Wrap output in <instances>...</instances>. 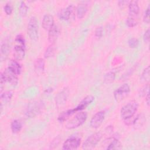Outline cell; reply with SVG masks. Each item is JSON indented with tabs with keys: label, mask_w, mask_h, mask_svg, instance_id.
<instances>
[{
	"label": "cell",
	"mask_w": 150,
	"mask_h": 150,
	"mask_svg": "<svg viewBox=\"0 0 150 150\" xmlns=\"http://www.w3.org/2000/svg\"><path fill=\"white\" fill-rule=\"evenodd\" d=\"M129 1H118V6L120 8L123 9L127 5H128Z\"/></svg>",
	"instance_id": "37"
},
{
	"label": "cell",
	"mask_w": 150,
	"mask_h": 150,
	"mask_svg": "<svg viewBox=\"0 0 150 150\" xmlns=\"http://www.w3.org/2000/svg\"><path fill=\"white\" fill-rule=\"evenodd\" d=\"M149 33H150V30L149 29H148L144 33V36H143V38H144V40L145 42H148L149 40Z\"/></svg>",
	"instance_id": "36"
},
{
	"label": "cell",
	"mask_w": 150,
	"mask_h": 150,
	"mask_svg": "<svg viewBox=\"0 0 150 150\" xmlns=\"http://www.w3.org/2000/svg\"><path fill=\"white\" fill-rule=\"evenodd\" d=\"M13 96V93L11 91H6L1 93V100L2 102L8 103Z\"/></svg>",
	"instance_id": "25"
},
{
	"label": "cell",
	"mask_w": 150,
	"mask_h": 150,
	"mask_svg": "<svg viewBox=\"0 0 150 150\" xmlns=\"http://www.w3.org/2000/svg\"><path fill=\"white\" fill-rule=\"evenodd\" d=\"M139 6L137 1H129L128 4V13L129 17L135 19L139 13Z\"/></svg>",
	"instance_id": "10"
},
{
	"label": "cell",
	"mask_w": 150,
	"mask_h": 150,
	"mask_svg": "<svg viewBox=\"0 0 150 150\" xmlns=\"http://www.w3.org/2000/svg\"><path fill=\"white\" fill-rule=\"evenodd\" d=\"M15 42H16L18 45L25 46V40L24 37H23L22 35H18L15 37Z\"/></svg>",
	"instance_id": "33"
},
{
	"label": "cell",
	"mask_w": 150,
	"mask_h": 150,
	"mask_svg": "<svg viewBox=\"0 0 150 150\" xmlns=\"http://www.w3.org/2000/svg\"><path fill=\"white\" fill-rule=\"evenodd\" d=\"M75 112H76V111L75 110V108L73 109H69L67 110L64 111H63L58 117V121L60 122H63L65 121H66L67 119L69 118L70 117H71L73 114H74Z\"/></svg>",
	"instance_id": "21"
},
{
	"label": "cell",
	"mask_w": 150,
	"mask_h": 150,
	"mask_svg": "<svg viewBox=\"0 0 150 150\" xmlns=\"http://www.w3.org/2000/svg\"><path fill=\"white\" fill-rule=\"evenodd\" d=\"M149 15H150V5H149L145 11L144 15V18H143V21L145 23H149Z\"/></svg>",
	"instance_id": "32"
},
{
	"label": "cell",
	"mask_w": 150,
	"mask_h": 150,
	"mask_svg": "<svg viewBox=\"0 0 150 150\" xmlns=\"http://www.w3.org/2000/svg\"><path fill=\"white\" fill-rule=\"evenodd\" d=\"M81 144V138L77 136H71L63 143L62 149L64 150H74L77 149Z\"/></svg>",
	"instance_id": "7"
},
{
	"label": "cell",
	"mask_w": 150,
	"mask_h": 150,
	"mask_svg": "<svg viewBox=\"0 0 150 150\" xmlns=\"http://www.w3.org/2000/svg\"><path fill=\"white\" fill-rule=\"evenodd\" d=\"M10 50V45L7 40L2 42L1 46V59H6Z\"/></svg>",
	"instance_id": "22"
},
{
	"label": "cell",
	"mask_w": 150,
	"mask_h": 150,
	"mask_svg": "<svg viewBox=\"0 0 150 150\" xmlns=\"http://www.w3.org/2000/svg\"><path fill=\"white\" fill-rule=\"evenodd\" d=\"M94 100V97L92 95H88L85 97L79 104L74 108L76 112L84 110L87 107H88L93 101Z\"/></svg>",
	"instance_id": "11"
},
{
	"label": "cell",
	"mask_w": 150,
	"mask_h": 150,
	"mask_svg": "<svg viewBox=\"0 0 150 150\" xmlns=\"http://www.w3.org/2000/svg\"><path fill=\"white\" fill-rule=\"evenodd\" d=\"M4 11L5 12V13L7 15H10L12 13V10H13V8H12L11 3V2H7L5 5V6L4 7Z\"/></svg>",
	"instance_id": "31"
},
{
	"label": "cell",
	"mask_w": 150,
	"mask_h": 150,
	"mask_svg": "<svg viewBox=\"0 0 150 150\" xmlns=\"http://www.w3.org/2000/svg\"><path fill=\"white\" fill-rule=\"evenodd\" d=\"M19 13L22 16H25L28 11V6L26 5L25 2L22 1L19 6Z\"/></svg>",
	"instance_id": "28"
},
{
	"label": "cell",
	"mask_w": 150,
	"mask_h": 150,
	"mask_svg": "<svg viewBox=\"0 0 150 150\" xmlns=\"http://www.w3.org/2000/svg\"><path fill=\"white\" fill-rule=\"evenodd\" d=\"M45 108L44 103L40 101H35L28 105L25 115L29 118H33L40 114Z\"/></svg>",
	"instance_id": "3"
},
{
	"label": "cell",
	"mask_w": 150,
	"mask_h": 150,
	"mask_svg": "<svg viewBox=\"0 0 150 150\" xmlns=\"http://www.w3.org/2000/svg\"><path fill=\"white\" fill-rule=\"evenodd\" d=\"M53 91V88H46V90H45V93H50Z\"/></svg>",
	"instance_id": "39"
},
{
	"label": "cell",
	"mask_w": 150,
	"mask_h": 150,
	"mask_svg": "<svg viewBox=\"0 0 150 150\" xmlns=\"http://www.w3.org/2000/svg\"><path fill=\"white\" fill-rule=\"evenodd\" d=\"M54 25V18L52 15L46 14L43 16L42 21V26L45 30L49 31Z\"/></svg>",
	"instance_id": "14"
},
{
	"label": "cell",
	"mask_w": 150,
	"mask_h": 150,
	"mask_svg": "<svg viewBox=\"0 0 150 150\" xmlns=\"http://www.w3.org/2000/svg\"><path fill=\"white\" fill-rule=\"evenodd\" d=\"M22 128V124L19 120H15L12 121L11 124V131L13 133L16 134L21 131Z\"/></svg>",
	"instance_id": "23"
},
{
	"label": "cell",
	"mask_w": 150,
	"mask_h": 150,
	"mask_svg": "<svg viewBox=\"0 0 150 150\" xmlns=\"http://www.w3.org/2000/svg\"><path fill=\"white\" fill-rule=\"evenodd\" d=\"M88 8V2L83 1L78 4L76 8L77 16L79 19L83 18L86 14Z\"/></svg>",
	"instance_id": "16"
},
{
	"label": "cell",
	"mask_w": 150,
	"mask_h": 150,
	"mask_svg": "<svg viewBox=\"0 0 150 150\" xmlns=\"http://www.w3.org/2000/svg\"><path fill=\"white\" fill-rule=\"evenodd\" d=\"M2 74L5 77L6 82H8L12 86H16L18 83V75L11 71L8 67L4 70Z\"/></svg>",
	"instance_id": "9"
},
{
	"label": "cell",
	"mask_w": 150,
	"mask_h": 150,
	"mask_svg": "<svg viewBox=\"0 0 150 150\" xmlns=\"http://www.w3.org/2000/svg\"><path fill=\"white\" fill-rule=\"evenodd\" d=\"M45 62L43 58H38L34 62V69L37 74H41L45 70Z\"/></svg>",
	"instance_id": "19"
},
{
	"label": "cell",
	"mask_w": 150,
	"mask_h": 150,
	"mask_svg": "<svg viewBox=\"0 0 150 150\" xmlns=\"http://www.w3.org/2000/svg\"><path fill=\"white\" fill-rule=\"evenodd\" d=\"M129 92V86L127 83H125L114 91V97L117 102H120L128 96Z\"/></svg>",
	"instance_id": "6"
},
{
	"label": "cell",
	"mask_w": 150,
	"mask_h": 150,
	"mask_svg": "<svg viewBox=\"0 0 150 150\" xmlns=\"http://www.w3.org/2000/svg\"><path fill=\"white\" fill-rule=\"evenodd\" d=\"M27 33L29 38L33 41H37L39 37L38 22L35 16H31L27 26Z\"/></svg>",
	"instance_id": "4"
},
{
	"label": "cell",
	"mask_w": 150,
	"mask_h": 150,
	"mask_svg": "<svg viewBox=\"0 0 150 150\" xmlns=\"http://www.w3.org/2000/svg\"><path fill=\"white\" fill-rule=\"evenodd\" d=\"M103 27L98 26L96 29L94 35H95V36L97 37V38H101L103 36Z\"/></svg>",
	"instance_id": "34"
},
{
	"label": "cell",
	"mask_w": 150,
	"mask_h": 150,
	"mask_svg": "<svg viewBox=\"0 0 150 150\" xmlns=\"http://www.w3.org/2000/svg\"><path fill=\"white\" fill-rule=\"evenodd\" d=\"M8 68L16 75H19L22 71V67L16 60H11L8 63Z\"/></svg>",
	"instance_id": "20"
},
{
	"label": "cell",
	"mask_w": 150,
	"mask_h": 150,
	"mask_svg": "<svg viewBox=\"0 0 150 150\" xmlns=\"http://www.w3.org/2000/svg\"><path fill=\"white\" fill-rule=\"evenodd\" d=\"M6 82V80L5 79V77L2 74V72L1 73V75H0V85H1V93H2V90L4 88V86L5 85V83Z\"/></svg>",
	"instance_id": "35"
},
{
	"label": "cell",
	"mask_w": 150,
	"mask_h": 150,
	"mask_svg": "<svg viewBox=\"0 0 150 150\" xmlns=\"http://www.w3.org/2000/svg\"><path fill=\"white\" fill-rule=\"evenodd\" d=\"M55 47L53 45H51L50 46H49L44 53V56L45 58H49V57H52L54 55L55 53Z\"/></svg>",
	"instance_id": "26"
},
{
	"label": "cell",
	"mask_w": 150,
	"mask_h": 150,
	"mask_svg": "<svg viewBox=\"0 0 150 150\" xmlns=\"http://www.w3.org/2000/svg\"><path fill=\"white\" fill-rule=\"evenodd\" d=\"M138 23V22L137 21V20L134 18H131V17H128L127 20H126V24L128 27L130 28H132L135 26Z\"/></svg>",
	"instance_id": "30"
},
{
	"label": "cell",
	"mask_w": 150,
	"mask_h": 150,
	"mask_svg": "<svg viewBox=\"0 0 150 150\" xmlns=\"http://www.w3.org/2000/svg\"><path fill=\"white\" fill-rule=\"evenodd\" d=\"M87 118V113L85 111H81L74 115L65 125L67 129H73L77 128L83 125Z\"/></svg>",
	"instance_id": "2"
},
{
	"label": "cell",
	"mask_w": 150,
	"mask_h": 150,
	"mask_svg": "<svg viewBox=\"0 0 150 150\" xmlns=\"http://www.w3.org/2000/svg\"><path fill=\"white\" fill-rule=\"evenodd\" d=\"M59 35V29L58 26L54 25L53 27L48 31V40L52 44L54 43Z\"/></svg>",
	"instance_id": "17"
},
{
	"label": "cell",
	"mask_w": 150,
	"mask_h": 150,
	"mask_svg": "<svg viewBox=\"0 0 150 150\" xmlns=\"http://www.w3.org/2000/svg\"><path fill=\"white\" fill-rule=\"evenodd\" d=\"M103 137V134L100 132H95L89 136L83 142L82 148L86 150H90L94 148Z\"/></svg>",
	"instance_id": "5"
},
{
	"label": "cell",
	"mask_w": 150,
	"mask_h": 150,
	"mask_svg": "<svg viewBox=\"0 0 150 150\" xmlns=\"http://www.w3.org/2000/svg\"><path fill=\"white\" fill-rule=\"evenodd\" d=\"M128 46L131 48H136L139 45V40L136 38H131L128 41Z\"/></svg>",
	"instance_id": "29"
},
{
	"label": "cell",
	"mask_w": 150,
	"mask_h": 150,
	"mask_svg": "<svg viewBox=\"0 0 150 150\" xmlns=\"http://www.w3.org/2000/svg\"><path fill=\"white\" fill-rule=\"evenodd\" d=\"M145 102H146L147 105L149 106L150 101H149V93H147L146 95L145 96Z\"/></svg>",
	"instance_id": "38"
},
{
	"label": "cell",
	"mask_w": 150,
	"mask_h": 150,
	"mask_svg": "<svg viewBox=\"0 0 150 150\" xmlns=\"http://www.w3.org/2000/svg\"><path fill=\"white\" fill-rule=\"evenodd\" d=\"M74 9V6L73 5H70L66 8L62 9L59 14L60 19L63 20V21L69 20L70 17V15L73 12Z\"/></svg>",
	"instance_id": "15"
},
{
	"label": "cell",
	"mask_w": 150,
	"mask_h": 150,
	"mask_svg": "<svg viewBox=\"0 0 150 150\" xmlns=\"http://www.w3.org/2000/svg\"><path fill=\"white\" fill-rule=\"evenodd\" d=\"M107 140L105 141V142H107L106 145H107L106 149H121L122 148L121 143L117 138L112 137L108 138Z\"/></svg>",
	"instance_id": "12"
},
{
	"label": "cell",
	"mask_w": 150,
	"mask_h": 150,
	"mask_svg": "<svg viewBox=\"0 0 150 150\" xmlns=\"http://www.w3.org/2000/svg\"><path fill=\"white\" fill-rule=\"evenodd\" d=\"M115 79V73L112 71H110L105 74L104 76V81L106 84H110L114 81Z\"/></svg>",
	"instance_id": "24"
},
{
	"label": "cell",
	"mask_w": 150,
	"mask_h": 150,
	"mask_svg": "<svg viewBox=\"0 0 150 150\" xmlns=\"http://www.w3.org/2000/svg\"><path fill=\"white\" fill-rule=\"evenodd\" d=\"M25 56V46L16 44L13 47V57L16 60H22Z\"/></svg>",
	"instance_id": "13"
},
{
	"label": "cell",
	"mask_w": 150,
	"mask_h": 150,
	"mask_svg": "<svg viewBox=\"0 0 150 150\" xmlns=\"http://www.w3.org/2000/svg\"><path fill=\"white\" fill-rule=\"evenodd\" d=\"M69 96V90L67 88H64L62 91L57 94L56 96V103L57 105L64 104L67 99Z\"/></svg>",
	"instance_id": "18"
},
{
	"label": "cell",
	"mask_w": 150,
	"mask_h": 150,
	"mask_svg": "<svg viewBox=\"0 0 150 150\" xmlns=\"http://www.w3.org/2000/svg\"><path fill=\"white\" fill-rule=\"evenodd\" d=\"M141 79L143 81H148L149 80V66H148L142 72Z\"/></svg>",
	"instance_id": "27"
},
{
	"label": "cell",
	"mask_w": 150,
	"mask_h": 150,
	"mask_svg": "<svg viewBox=\"0 0 150 150\" xmlns=\"http://www.w3.org/2000/svg\"><path fill=\"white\" fill-rule=\"evenodd\" d=\"M138 103L135 101H131L124 105L120 111V115L127 124L129 122L131 118H134L135 114L138 108Z\"/></svg>",
	"instance_id": "1"
},
{
	"label": "cell",
	"mask_w": 150,
	"mask_h": 150,
	"mask_svg": "<svg viewBox=\"0 0 150 150\" xmlns=\"http://www.w3.org/2000/svg\"><path fill=\"white\" fill-rule=\"evenodd\" d=\"M105 111L101 110L97 112L91 118L90 125L91 128L96 129L98 128L102 124L104 118H105Z\"/></svg>",
	"instance_id": "8"
}]
</instances>
